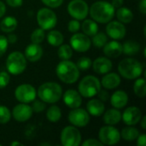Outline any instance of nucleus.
Instances as JSON below:
<instances>
[{
	"instance_id": "f257e3e1",
	"label": "nucleus",
	"mask_w": 146,
	"mask_h": 146,
	"mask_svg": "<svg viewBox=\"0 0 146 146\" xmlns=\"http://www.w3.org/2000/svg\"><path fill=\"white\" fill-rule=\"evenodd\" d=\"M92 18L99 23H108L115 15V8L112 4L106 1H98L94 3L90 9Z\"/></svg>"
},
{
	"instance_id": "f03ea898",
	"label": "nucleus",
	"mask_w": 146,
	"mask_h": 146,
	"mask_svg": "<svg viewBox=\"0 0 146 146\" xmlns=\"http://www.w3.org/2000/svg\"><path fill=\"white\" fill-rule=\"evenodd\" d=\"M56 75L66 84L75 83L80 77V71L76 64L68 60H62L56 67Z\"/></svg>"
},
{
	"instance_id": "7ed1b4c3",
	"label": "nucleus",
	"mask_w": 146,
	"mask_h": 146,
	"mask_svg": "<svg viewBox=\"0 0 146 146\" xmlns=\"http://www.w3.org/2000/svg\"><path fill=\"white\" fill-rule=\"evenodd\" d=\"M62 95L61 86L55 82H46L42 84L38 89V98L44 103L55 104L60 100Z\"/></svg>"
},
{
	"instance_id": "20e7f679",
	"label": "nucleus",
	"mask_w": 146,
	"mask_h": 146,
	"mask_svg": "<svg viewBox=\"0 0 146 146\" xmlns=\"http://www.w3.org/2000/svg\"><path fill=\"white\" fill-rule=\"evenodd\" d=\"M118 71L123 78L134 80L141 75L143 72V66L136 59L126 58L119 63Z\"/></svg>"
},
{
	"instance_id": "39448f33",
	"label": "nucleus",
	"mask_w": 146,
	"mask_h": 146,
	"mask_svg": "<svg viewBox=\"0 0 146 146\" xmlns=\"http://www.w3.org/2000/svg\"><path fill=\"white\" fill-rule=\"evenodd\" d=\"M6 68L11 74H21L27 68V59L25 56L19 51L10 53L6 60Z\"/></svg>"
},
{
	"instance_id": "423d86ee",
	"label": "nucleus",
	"mask_w": 146,
	"mask_h": 146,
	"mask_svg": "<svg viewBox=\"0 0 146 146\" xmlns=\"http://www.w3.org/2000/svg\"><path fill=\"white\" fill-rule=\"evenodd\" d=\"M101 89L99 80L93 75H87L79 84V92L85 98H92L97 95Z\"/></svg>"
},
{
	"instance_id": "0eeeda50",
	"label": "nucleus",
	"mask_w": 146,
	"mask_h": 146,
	"mask_svg": "<svg viewBox=\"0 0 146 146\" xmlns=\"http://www.w3.org/2000/svg\"><path fill=\"white\" fill-rule=\"evenodd\" d=\"M38 23L43 30L52 29L57 22V18L55 12L48 8H42L37 14Z\"/></svg>"
},
{
	"instance_id": "6e6552de",
	"label": "nucleus",
	"mask_w": 146,
	"mask_h": 146,
	"mask_svg": "<svg viewBox=\"0 0 146 146\" xmlns=\"http://www.w3.org/2000/svg\"><path fill=\"white\" fill-rule=\"evenodd\" d=\"M61 142L63 146H79L81 142V135L78 128L68 126L62 129Z\"/></svg>"
},
{
	"instance_id": "1a4fd4ad",
	"label": "nucleus",
	"mask_w": 146,
	"mask_h": 146,
	"mask_svg": "<svg viewBox=\"0 0 146 146\" xmlns=\"http://www.w3.org/2000/svg\"><path fill=\"white\" fill-rule=\"evenodd\" d=\"M99 141L103 145H116L121 139L120 132L112 126L103 127L98 133Z\"/></svg>"
},
{
	"instance_id": "9d476101",
	"label": "nucleus",
	"mask_w": 146,
	"mask_h": 146,
	"mask_svg": "<svg viewBox=\"0 0 146 146\" xmlns=\"http://www.w3.org/2000/svg\"><path fill=\"white\" fill-rule=\"evenodd\" d=\"M68 14L75 20H84L89 12L87 3L84 0H72L68 5Z\"/></svg>"
},
{
	"instance_id": "9b49d317",
	"label": "nucleus",
	"mask_w": 146,
	"mask_h": 146,
	"mask_svg": "<svg viewBox=\"0 0 146 146\" xmlns=\"http://www.w3.org/2000/svg\"><path fill=\"white\" fill-rule=\"evenodd\" d=\"M15 96L19 102L23 104H28L35 100L36 90L32 85L22 84L15 89Z\"/></svg>"
},
{
	"instance_id": "f8f14e48",
	"label": "nucleus",
	"mask_w": 146,
	"mask_h": 146,
	"mask_svg": "<svg viewBox=\"0 0 146 146\" xmlns=\"http://www.w3.org/2000/svg\"><path fill=\"white\" fill-rule=\"evenodd\" d=\"M69 122L78 127H86L90 121V115L87 111L83 109L76 108L73 109V110L68 115Z\"/></svg>"
},
{
	"instance_id": "ddd939ff",
	"label": "nucleus",
	"mask_w": 146,
	"mask_h": 146,
	"mask_svg": "<svg viewBox=\"0 0 146 146\" xmlns=\"http://www.w3.org/2000/svg\"><path fill=\"white\" fill-rule=\"evenodd\" d=\"M72 49L78 52H86L91 47V39L85 33H75L70 38Z\"/></svg>"
},
{
	"instance_id": "4468645a",
	"label": "nucleus",
	"mask_w": 146,
	"mask_h": 146,
	"mask_svg": "<svg viewBox=\"0 0 146 146\" xmlns=\"http://www.w3.org/2000/svg\"><path fill=\"white\" fill-rule=\"evenodd\" d=\"M126 27L121 21H109L106 27V33L111 38L122 39L126 35Z\"/></svg>"
},
{
	"instance_id": "2eb2a0df",
	"label": "nucleus",
	"mask_w": 146,
	"mask_h": 146,
	"mask_svg": "<svg viewBox=\"0 0 146 146\" xmlns=\"http://www.w3.org/2000/svg\"><path fill=\"white\" fill-rule=\"evenodd\" d=\"M13 117L15 121L19 122H24L29 120L33 115L32 107L27 105V104H17L12 111Z\"/></svg>"
},
{
	"instance_id": "dca6fc26",
	"label": "nucleus",
	"mask_w": 146,
	"mask_h": 146,
	"mask_svg": "<svg viewBox=\"0 0 146 146\" xmlns=\"http://www.w3.org/2000/svg\"><path fill=\"white\" fill-rule=\"evenodd\" d=\"M142 118L141 110L137 107H129L127 108L121 115V119L124 123L127 126H134L138 124Z\"/></svg>"
},
{
	"instance_id": "f3484780",
	"label": "nucleus",
	"mask_w": 146,
	"mask_h": 146,
	"mask_svg": "<svg viewBox=\"0 0 146 146\" xmlns=\"http://www.w3.org/2000/svg\"><path fill=\"white\" fill-rule=\"evenodd\" d=\"M63 102L68 107L71 109H76L81 105L82 98L80 92H78L75 90L69 89L67 92H65L63 95Z\"/></svg>"
},
{
	"instance_id": "a211bd4d",
	"label": "nucleus",
	"mask_w": 146,
	"mask_h": 146,
	"mask_svg": "<svg viewBox=\"0 0 146 146\" xmlns=\"http://www.w3.org/2000/svg\"><path fill=\"white\" fill-rule=\"evenodd\" d=\"M43 56V49L39 44H30L25 50V57L29 62H34L38 61Z\"/></svg>"
},
{
	"instance_id": "6ab92c4d",
	"label": "nucleus",
	"mask_w": 146,
	"mask_h": 146,
	"mask_svg": "<svg viewBox=\"0 0 146 146\" xmlns=\"http://www.w3.org/2000/svg\"><path fill=\"white\" fill-rule=\"evenodd\" d=\"M92 64L94 72H96L97 74H100L109 73L112 69V67H113L112 62L109 58L102 57V56L97 58Z\"/></svg>"
},
{
	"instance_id": "aec40b11",
	"label": "nucleus",
	"mask_w": 146,
	"mask_h": 146,
	"mask_svg": "<svg viewBox=\"0 0 146 146\" xmlns=\"http://www.w3.org/2000/svg\"><path fill=\"white\" fill-rule=\"evenodd\" d=\"M104 53L108 57L117 58L122 54V45L117 41H110L104 45Z\"/></svg>"
},
{
	"instance_id": "412c9836",
	"label": "nucleus",
	"mask_w": 146,
	"mask_h": 146,
	"mask_svg": "<svg viewBox=\"0 0 146 146\" xmlns=\"http://www.w3.org/2000/svg\"><path fill=\"white\" fill-rule=\"evenodd\" d=\"M128 102V96L124 91H116L113 93L110 103L115 109H121L127 105Z\"/></svg>"
},
{
	"instance_id": "4be33fe9",
	"label": "nucleus",
	"mask_w": 146,
	"mask_h": 146,
	"mask_svg": "<svg viewBox=\"0 0 146 146\" xmlns=\"http://www.w3.org/2000/svg\"><path fill=\"white\" fill-rule=\"evenodd\" d=\"M87 111L90 115L93 116H99L104 112V103L97 98L92 99L87 103L86 105Z\"/></svg>"
},
{
	"instance_id": "5701e85b",
	"label": "nucleus",
	"mask_w": 146,
	"mask_h": 146,
	"mask_svg": "<svg viewBox=\"0 0 146 146\" xmlns=\"http://www.w3.org/2000/svg\"><path fill=\"white\" fill-rule=\"evenodd\" d=\"M121 83L120 76L115 73L107 74L104 77H103L101 84L106 89H114L116 88Z\"/></svg>"
},
{
	"instance_id": "b1692460",
	"label": "nucleus",
	"mask_w": 146,
	"mask_h": 146,
	"mask_svg": "<svg viewBox=\"0 0 146 146\" xmlns=\"http://www.w3.org/2000/svg\"><path fill=\"white\" fill-rule=\"evenodd\" d=\"M121 120V114L119 110L116 109H111L109 110L107 112H105L104 115V121L107 125H115L119 123Z\"/></svg>"
},
{
	"instance_id": "393cba45",
	"label": "nucleus",
	"mask_w": 146,
	"mask_h": 146,
	"mask_svg": "<svg viewBox=\"0 0 146 146\" xmlns=\"http://www.w3.org/2000/svg\"><path fill=\"white\" fill-rule=\"evenodd\" d=\"M17 27V20L13 16H7L0 23V28L4 33H11Z\"/></svg>"
},
{
	"instance_id": "a878e982",
	"label": "nucleus",
	"mask_w": 146,
	"mask_h": 146,
	"mask_svg": "<svg viewBox=\"0 0 146 146\" xmlns=\"http://www.w3.org/2000/svg\"><path fill=\"white\" fill-rule=\"evenodd\" d=\"M140 50V44L134 40L126 41L122 45V53L127 56H134Z\"/></svg>"
},
{
	"instance_id": "bb28decb",
	"label": "nucleus",
	"mask_w": 146,
	"mask_h": 146,
	"mask_svg": "<svg viewBox=\"0 0 146 146\" xmlns=\"http://www.w3.org/2000/svg\"><path fill=\"white\" fill-rule=\"evenodd\" d=\"M116 16L121 23H130L133 19V12L126 7H120L116 11Z\"/></svg>"
},
{
	"instance_id": "cd10ccee",
	"label": "nucleus",
	"mask_w": 146,
	"mask_h": 146,
	"mask_svg": "<svg viewBox=\"0 0 146 146\" xmlns=\"http://www.w3.org/2000/svg\"><path fill=\"white\" fill-rule=\"evenodd\" d=\"M47 40H48V43L52 46H60L63 43L64 38L62 33H60L59 31L52 30L48 33Z\"/></svg>"
},
{
	"instance_id": "c85d7f7f",
	"label": "nucleus",
	"mask_w": 146,
	"mask_h": 146,
	"mask_svg": "<svg viewBox=\"0 0 146 146\" xmlns=\"http://www.w3.org/2000/svg\"><path fill=\"white\" fill-rule=\"evenodd\" d=\"M82 31L87 36H93L98 32V26L92 20H85L81 26Z\"/></svg>"
},
{
	"instance_id": "c756f323",
	"label": "nucleus",
	"mask_w": 146,
	"mask_h": 146,
	"mask_svg": "<svg viewBox=\"0 0 146 146\" xmlns=\"http://www.w3.org/2000/svg\"><path fill=\"white\" fill-rule=\"evenodd\" d=\"M139 135V132L137 128L133 127H127L122 129L121 133V136L126 141H133Z\"/></svg>"
},
{
	"instance_id": "7c9ffc66",
	"label": "nucleus",
	"mask_w": 146,
	"mask_h": 146,
	"mask_svg": "<svg viewBox=\"0 0 146 146\" xmlns=\"http://www.w3.org/2000/svg\"><path fill=\"white\" fill-rule=\"evenodd\" d=\"M46 117L48 121L51 122H57L62 117V112H61L60 108L56 105L50 106L47 110Z\"/></svg>"
},
{
	"instance_id": "2f4dec72",
	"label": "nucleus",
	"mask_w": 146,
	"mask_h": 146,
	"mask_svg": "<svg viewBox=\"0 0 146 146\" xmlns=\"http://www.w3.org/2000/svg\"><path fill=\"white\" fill-rule=\"evenodd\" d=\"M134 93L139 98H145L146 95V83L145 80L143 78L138 79L133 86Z\"/></svg>"
},
{
	"instance_id": "473e14b6",
	"label": "nucleus",
	"mask_w": 146,
	"mask_h": 146,
	"mask_svg": "<svg viewBox=\"0 0 146 146\" xmlns=\"http://www.w3.org/2000/svg\"><path fill=\"white\" fill-rule=\"evenodd\" d=\"M57 54H58V56L62 60H68L73 56V49L68 44H62L58 49Z\"/></svg>"
},
{
	"instance_id": "72a5a7b5",
	"label": "nucleus",
	"mask_w": 146,
	"mask_h": 146,
	"mask_svg": "<svg viewBox=\"0 0 146 146\" xmlns=\"http://www.w3.org/2000/svg\"><path fill=\"white\" fill-rule=\"evenodd\" d=\"M108 42V38L104 33H97L93 35L92 38V43L96 47L101 48L104 47V45Z\"/></svg>"
},
{
	"instance_id": "f704fd0d",
	"label": "nucleus",
	"mask_w": 146,
	"mask_h": 146,
	"mask_svg": "<svg viewBox=\"0 0 146 146\" xmlns=\"http://www.w3.org/2000/svg\"><path fill=\"white\" fill-rule=\"evenodd\" d=\"M45 38L44 31L42 28L35 29L31 34V41L34 44H40L44 41Z\"/></svg>"
},
{
	"instance_id": "c9c22d12",
	"label": "nucleus",
	"mask_w": 146,
	"mask_h": 146,
	"mask_svg": "<svg viewBox=\"0 0 146 146\" xmlns=\"http://www.w3.org/2000/svg\"><path fill=\"white\" fill-rule=\"evenodd\" d=\"M92 60L89 58V57H87V56H82V57H80L79 60H78V62H77V63H76V66H77V68L80 69V70H87V69H89L90 68H91V66H92Z\"/></svg>"
},
{
	"instance_id": "e433bc0d",
	"label": "nucleus",
	"mask_w": 146,
	"mask_h": 146,
	"mask_svg": "<svg viewBox=\"0 0 146 146\" xmlns=\"http://www.w3.org/2000/svg\"><path fill=\"white\" fill-rule=\"evenodd\" d=\"M11 114L9 110L3 105H0V124H5L9 121Z\"/></svg>"
},
{
	"instance_id": "4c0bfd02",
	"label": "nucleus",
	"mask_w": 146,
	"mask_h": 146,
	"mask_svg": "<svg viewBox=\"0 0 146 146\" xmlns=\"http://www.w3.org/2000/svg\"><path fill=\"white\" fill-rule=\"evenodd\" d=\"M9 75L7 72H0V89L6 87L9 82Z\"/></svg>"
},
{
	"instance_id": "58836bf2",
	"label": "nucleus",
	"mask_w": 146,
	"mask_h": 146,
	"mask_svg": "<svg viewBox=\"0 0 146 146\" xmlns=\"http://www.w3.org/2000/svg\"><path fill=\"white\" fill-rule=\"evenodd\" d=\"M45 104L44 102H41V101H34L33 104V107H32V110H33V112H36V113H41L43 110H45Z\"/></svg>"
},
{
	"instance_id": "ea45409f",
	"label": "nucleus",
	"mask_w": 146,
	"mask_h": 146,
	"mask_svg": "<svg viewBox=\"0 0 146 146\" xmlns=\"http://www.w3.org/2000/svg\"><path fill=\"white\" fill-rule=\"evenodd\" d=\"M80 27V24L78 20H73L68 22V29L70 33H76L79 31Z\"/></svg>"
},
{
	"instance_id": "a19ab883",
	"label": "nucleus",
	"mask_w": 146,
	"mask_h": 146,
	"mask_svg": "<svg viewBox=\"0 0 146 146\" xmlns=\"http://www.w3.org/2000/svg\"><path fill=\"white\" fill-rule=\"evenodd\" d=\"M8 40L5 36L0 35V57L6 52V50L8 48Z\"/></svg>"
},
{
	"instance_id": "79ce46f5",
	"label": "nucleus",
	"mask_w": 146,
	"mask_h": 146,
	"mask_svg": "<svg viewBox=\"0 0 146 146\" xmlns=\"http://www.w3.org/2000/svg\"><path fill=\"white\" fill-rule=\"evenodd\" d=\"M44 4L50 8H57L61 6L64 0H41Z\"/></svg>"
},
{
	"instance_id": "37998d69",
	"label": "nucleus",
	"mask_w": 146,
	"mask_h": 146,
	"mask_svg": "<svg viewBox=\"0 0 146 146\" xmlns=\"http://www.w3.org/2000/svg\"><path fill=\"white\" fill-rule=\"evenodd\" d=\"M83 146H103L104 145L99 141V140H97L95 139H89L87 140H86L83 144Z\"/></svg>"
},
{
	"instance_id": "c03bdc74",
	"label": "nucleus",
	"mask_w": 146,
	"mask_h": 146,
	"mask_svg": "<svg viewBox=\"0 0 146 146\" xmlns=\"http://www.w3.org/2000/svg\"><path fill=\"white\" fill-rule=\"evenodd\" d=\"M97 95H98V99L101 100L102 102H104V101L106 102V101H108V99L110 98V94H109V92H106V91L101 90V89H100V91L97 93Z\"/></svg>"
},
{
	"instance_id": "a18cd8bd",
	"label": "nucleus",
	"mask_w": 146,
	"mask_h": 146,
	"mask_svg": "<svg viewBox=\"0 0 146 146\" xmlns=\"http://www.w3.org/2000/svg\"><path fill=\"white\" fill-rule=\"evenodd\" d=\"M6 2L9 6L16 8V7H20L22 4L23 0H6Z\"/></svg>"
},
{
	"instance_id": "49530a36",
	"label": "nucleus",
	"mask_w": 146,
	"mask_h": 146,
	"mask_svg": "<svg viewBox=\"0 0 146 146\" xmlns=\"http://www.w3.org/2000/svg\"><path fill=\"white\" fill-rule=\"evenodd\" d=\"M137 139V145L138 146H145L146 145V136L145 134L139 135Z\"/></svg>"
},
{
	"instance_id": "de8ad7c7",
	"label": "nucleus",
	"mask_w": 146,
	"mask_h": 146,
	"mask_svg": "<svg viewBox=\"0 0 146 146\" xmlns=\"http://www.w3.org/2000/svg\"><path fill=\"white\" fill-rule=\"evenodd\" d=\"M139 9L140 10V12L144 15L146 14V0H142L140 3H139Z\"/></svg>"
},
{
	"instance_id": "09e8293b",
	"label": "nucleus",
	"mask_w": 146,
	"mask_h": 146,
	"mask_svg": "<svg viewBox=\"0 0 146 146\" xmlns=\"http://www.w3.org/2000/svg\"><path fill=\"white\" fill-rule=\"evenodd\" d=\"M123 3H124V0H112L111 4L115 9H118V8L121 7Z\"/></svg>"
},
{
	"instance_id": "8fccbe9b",
	"label": "nucleus",
	"mask_w": 146,
	"mask_h": 146,
	"mask_svg": "<svg viewBox=\"0 0 146 146\" xmlns=\"http://www.w3.org/2000/svg\"><path fill=\"white\" fill-rule=\"evenodd\" d=\"M7 40L10 44H14L17 41V36L15 34H9L7 38Z\"/></svg>"
},
{
	"instance_id": "3c124183",
	"label": "nucleus",
	"mask_w": 146,
	"mask_h": 146,
	"mask_svg": "<svg viewBox=\"0 0 146 146\" xmlns=\"http://www.w3.org/2000/svg\"><path fill=\"white\" fill-rule=\"evenodd\" d=\"M5 12H6V7H5V4H4L3 2H1V1H0V18H1L2 16H3V15H4Z\"/></svg>"
},
{
	"instance_id": "603ef678",
	"label": "nucleus",
	"mask_w": 146,
	"mask_h": 146,
	"mask_svg": "<svg viewBox=\"0 0 146 146\" xmlns=\"http://www.w3.org/2000/svg\"><path fill=\"white\" fill-rule=\"evenodd\" d=\"M141 127H142V128L143 129H146V116H144L143 118H141Z\"/></svg>"
},
{
	"instance_id": "864d4df0",
	"label": "nucleus",
	"mask_w": 146,
	"mask_h": 146,
	"mask_svg": "<svg viewBox=\"0 0 146 146\" xmlns=\"http://www.w3.org/2000/svg\"><path fill=\"white\" fill-rule=\"evenodd\" d=\"M15 145H22V144L21 143H19V142H13V143H11V146Z\"/></svg>"
},
{
	"instance_id": "5fc2aeb1",
	"label": "nucleus",
	"mask_w": 146,
	"mask_h": 146,
	"mask_svg": "<svg viewBox=\"0 0 146 146\" xmlns=\"http://www.w3.org/2000/svg\"><path fill=\"white\" fill-rule=\"evenodd\" d=\"M39 145H50V144H46V143H42V144H40Z\"/></svg>"
}]
</instances>
